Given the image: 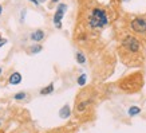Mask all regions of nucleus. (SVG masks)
Returning <instances> with one entry per match:
<instances>
[{
    "label": "nucleus",
    "instance_id": "1",
    "mask_svg": "<svg viewBox=\"0 0 146 133\" xmlns=\"http://www.w3.org/2000/svg\"><path fill=\"white\" fill-rule=\"evenodd\" d=\"M109 23V19H107V13L105 9L102 8H94L91 12H90L89 16V26L91 28H102L105 27Z\"/></svg>",
    "mask_w": 146,
    "mask_h": 133
},
{
    "label": "nucleus",
    "instance_id": "2",
    "mask_svg": "<svg viewBox=\"0 0 146 133\" xmlns=\"http://www.w3.org/2000/svg\"><path fill=\"white\" fill-rule=\"evenodd\" d=\"M122 47H123L126 51L131 54H135L141 50V43L138 42V39H135L134 36H126L123 40H122Z\"/></svg>",
    "mask_w": 146,
    "mask_h": 133
},
{
    "label": "nucleus",
    "instance_id": "3",
    "mask_svg": "<svg viewBox=\"0 0 146 133\" xmlns=\"http://www.w3.org/2000/svg\"><path fill=\"white\" fill-rule=\"evenodd\" d=\"M130 27L131 30L138 34H145L146 32V16H138V18H134L130 23Z\"/></svg>",
    "mask_w": 146,
    "mask_h": 133
},
{
    "label": "nucleus",
    "instance_id": "4",
    "mask_svg": "<svg viewBox=\"0 0 146 133\" xmlns=\"http://www.w3.org/2000/svg\"><path fill=\"white\" fill-rule=\"evenodd\" d=\"M66 9H67V5L63 4V3H60V4L58 5L56 12H55V15H54V24H55L58 28L62 27V19H63L64 12H66Z\"/></svg>",
    "mask_w": 146,
    "mask_h": 133
},
{
    "label": "nucleus",
    "instance_id": "5",
    "mask_svg": "<svg viewBox=\"0 0 146 133\" xmlns=\"http://www.w3.org/2000/svg\"><path fill=\"white\" fill-rule=\"evenodd\" d=\"M44 38V32L42 31V30H36L31 34V39L35 40V42H40V40Z\"/></svg>",
    "mask_w": 146,
    "mask_h": 133
},
{
    "label": "nucleus",
    "instance_id": "6",
    "mask_svg": "<svg viewBox=\"0 0 146 133\" xmlns=\"http://www.w3.org/2000/svg\"><path fill=\"white\" fill-rule=\"evenodd\" d=\"M20 81H22L20 73H13L12 76L9 77V84L11 85H18V84H20Z\"/></svg>",
    "mask_w": 146,
    "mask_h": 133
},
{
    "label": "nucleus",
    "instance_id": "7",
    "mask_svg": "<svg viewBox=\"0 0 146 133\" xmlns=\"http://www.w3.org/2000/svg\"><path fill=\"white\" fill-rule=\"evenodd\" d=\"M70 113L71 112H70V106H68V105H64V106L59 110V116H60L62 118H68V117H70Z\"/></svg>",
    "mask_w": 146,
    "mask_h": 133
},
{
    "label": "nucleus",
    "instance_id": "8",
    "mask_svg": "<svg viewBox=\"0 0 146 133\" xmlns=\"http://www.w3.org/2000/svg\"><path fill=\"white\" fill-rule=\"evenodd\" d=\"M51 92H54V84H50L47 88H43L42 90H40V94L44 96V94H50Z\"/></svg>",
    "mask_w": 146,
    "mask_h": 133
},
{
    "label": "nucleus",
    "instance_id": "9",
    "mask_svg": "<svg viewBox=\"0 0 146 133\" xmlns=\"http://www.w3.org/2000/svg\"><path fill=\"white\" fill-rule=\"evenodd\" d=\"M138 113H141V109L138 106H131L129 109V116H137Z\"/></svg>",
    "mask_w": 146,
    "mask_h": 133
},
{
    "label": "nucleus",
    "instance_id": "10",
    "mask_svg": "<svg viewBox=\"0 0 146 133\" xmlns=\"http://www.w3.org/2000/svg\"><path fill=\"white\" fill-rule=\"evenodd\" d=\"M76 61H78L80 65H83V63L86 62V57H84V55L80 53V51H78V53H76Z\"/></svg>",
    "mask_w": 146,
    "mask_h": 133
},
{
    "label": "nucleus",
    "instance_id": "11",
    "mask_svg": "<svg viewBox=\"0 0 146 133\" xmlns=\"http://www.w3.org/2000/svg\"><path fill=\"white\" fill-rule=\"evenodd\" d=\"M86 80H87V76H86V74H82V76L78 78V85H79V86H83V85L86 84Z\"/></svg>",
    "mask_w": 146,
    "mask_h": 133
},
{
    "label": "nucleus",
    "instance_id": "12",
    "mask_svg": "<svg viewBox=\"0 0 146 133\" xmlns=\"http://www.w3.org/2000/svg\"><path fill=\"white\" fill-rule=\"evenodd\" d=\"M31 53H39V51H42V46H39V44H38V46H32L31 47Z\"/></svg>",
    "mask_w": 146,
    "mask_h": 133
},
{
    "label": "nucleus",
    "instance_id": "13",
    "mask_svg": "<svg viewBox=\"0 0 146 133\" xmlns=\"http://www.w3.org/2000/svg\"><path fill=\"white\" fill-rule=\"evenodd\" d=\"M26 98V93H18L15 96V100H24Z\"/></svg>",
    "mask_w": 146,
    "mask_h": 133
},
{
    "label": "nucleus",
    "instance_id": "14",
    "mask_svg": "<svg viewBox=\"0 0 146 133\" xmlns=\"http://www.w3.org/2000/svg\"><path fill=\"white\" fill-rule=\"evenodd\" d=\"M5 43H7V40H5V39H1V36H0V47H1L3 44H5Z\"/></svg>",
    "mask_w": 146,
    "mask_h": 133
},
{
    "label": "nucleus",
    "instance_id": "15",
    "mask_svg": "<svg viewBox=\"0 0 146 133\" xmlns=\"http://www.w3.org/2000/svg\"><path fill=\"white\" fill-rule=\"evenodd\" d=\"M30 1H32V3H34L35 5H39V4H40V3H39V0H30Z\"/></svg>",
    "mask_w": 146,
    "mask_h": 133
},
{
    "label": "nucleus",
    "instance_id": "16",
    "mask_svg": "<svg viewBox=\"0 0 146 133\" xmlns=\"http://www.w3.org/2000/svg\"><path fill=\"white\" fill-rule=\"evenodd\" d=\"M56 1H59V0H52V1H51V4H55Z\"/></svg>",
    "mask_w": 146,
    "mask_h": 133
},
{
    "label": "nucleus",
    "instance_id": "17",
    "mask_svg": "<svg viewBox=\"0 0 146 133\" xmlns=\"http://www.w3.org/2000/svg\"><path fill=\"white\" fill-rule=\"evenodd\" d=\"M3 12V8H1V5H0V13Z\"/></svg>",
    "mask_w": 146,
    "mask_h": 133
},
{
    "label": "nucleus",
    "instance_id": "18",
    "mask_svg": "<svg viewBox=\"0 0 146 133\" xmlns=\"http://www.w3.org/2000/svg\"><path fill=\"white\" fill-rule=\"evenodd\" d=\"M46 0H39V3H44Z\"/></svg>",
    "mask_w": 146,
    "mask_h": 133
},
{
    "label": "nucleus",
    "instance_id": "19",
    "mask_svg": "<svg viewBox=\"0 0 146 133\" xmlns=\"http://www.w3.org/2000/svg\"><path fill=\"white\" fill-rule=\"evenodd\" d=\"M0 74H1V69H0Z\"/></svg>",
    "mask_w": 146,
    "mask_h": 133
},
{
    "label": "nucleus",
    "instance_id": "20",
    "mask_svg": "<svg viewBox=\"0 0 146 133\" xmlns=\"http://www.w3.org/2000/svg\"><path fill=\"white\" fill-rule=\"evenodd\" d=\"M123 1H129V0H123Z\"/></svg>",
    "mask_w": 146,
    "mask_h": 133
}]
</instances>
